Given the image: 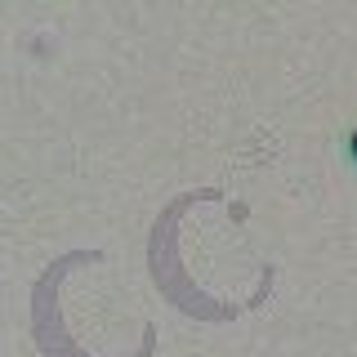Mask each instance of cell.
<instances>
[{
  "label": "cell",
  "mask_w": 357,
  "mask_h": 357,
  "mask_svg": "<svg viewBox=\"0 0 357 357\" xmlns=\"http://www.w3.org/2000/svg\"><path fill=\"white\" fill-rule=\"evenodd\" d=\"M353 156H357V134H353Z\"/></svg>",
  "instance_id": "1"
}]
</instances>
